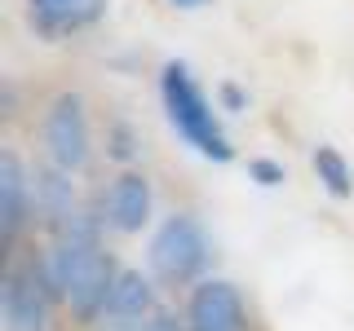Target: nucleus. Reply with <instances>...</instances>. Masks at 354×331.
Returning <instances> with one entry per match:
<instances>
[{
  "label": "nucleus",
  "instance_id": "nucleus-10",
  "mask_svg": "<svg viewBox=\"0 0 354 331\" xmlns=\"http://www.w3.org/2000/svg\"><path fill=\"white\" fill-rule=\"evenodd\" d=\"M155 296H151V283L142 279L138 270H124L111 287V301H106V314L102 318H124V323H147Z\"/></svg>",
  "mask_w": 354,
  "mask_h": 331
},
{
  "label": "nucleus",
  "instance_id": "nucleus-15",
  "mask_svg": "<svg viewBox=\"0 0 354 331\" xmlns=\"http://www.w3.org/2000/svg\"><path fill=\"white\" fill-rule=\"evenodd\" d=\"M221 102H226V110H243V106H248V97H243L239 84H221Z\"/></svg>",
  "mask_w": 354,
  "mask_h": 331
},
{
  "label": "nucleus",
  "instance_id": "nucleus-16",
  "mask_svg": "<svg viewBox=\"0 0 354 331\" xmlns=\"http://www.w3.org/2000/svg\"><path fill=\"white\" fill-rule=\"evenodd\" d=\"M111 154H115V159H129V154H133V132L124 124L115 128V146H111Z\"/></svg>",
  "mask_w": 354,
  "mask_h": 331
},
{
  "label": "nucleus",
  "instance_id": "nucleus-2",
  "mask_svg": "<svg viewBox=\"0 0 354 331\" xmlns=\"http://www.w3.org/2000/svg\"><path fill=\"white\" fill-rule=\"evenodd\" d=\"M160 88H164V110H169L173 128L182 132V137L191 141L204 159H217V163L235 159V146H230L226 132H221L213 106H208V97H204V88L191 80V71H186L182 62H169V66H164Z\"/></svg>",
  "mask_w": 354,
  "mask_h": 331
},
{
  "label": "nucleus",
  "instance_id": "nucleus-18",
  "mask_svg": "<svg viewBox=\"0 0 354 331\" xmlns=\"http://www.w3.org/2000/svg\"><path fill=\"white\" fill-rule=\"evenodd\" d=\"M169 5H177V9H199V5H208V0H169Z\"/></svg>",
  "mask_w": 354,
  "mask_h": 331
},
{
  "label": "nucleus",
  "instance_id": "nucleus-6",
  "mask_svg": "<svg viewBox=\"0 0 354 331\" xmlns=\"http://www.w3.org/2000/svg\"><path fill=\"white\" fill-rule=\"evenodd\" d=\"M186 331H243V301L235 283H199L186 309Z\"/></svg>",
  "mask_w": 354,
  "mask_h": 331
},
{
  "label": "nucleus",
  "instance_id": "nucleus-13",
  "mask_svg": "<svg viewBox=\"0 0 354 331\" xmlns=\"http://www.w3.org/2000/svg\"><path fill=\"white\" fill-rule=\"evenodd\" d=\"M248 177H252L257 185H283V181H288L283 163H274V159H248Z\"/></svg>",
  "mask_w": 354,
  "mask_h": 331
},
{
  "label": "nucleus",
  "instance_id": "nucleus-12",
  "mask_svg": "<svg viewBox=\"0 0 354 331\" xmlns=\"http://www.w3.org/2000/svg\"><path fill=\"white\" fill-rule=\"evenodd\" d=\"M315 172H319V181L328 185V194H337V199H346L354 190L350 163H346V154H341L337 146H319L315 150Z\"/></svg>",
  "mask_w": 354,
  "mask_h": 331
},
{
  "label": "nucleus",
  "instance_id": "nucleus-4",
  "mask_svg": "<svg viewBox=\"0 0 354 331\" xmlns=\"http://www.w3.org/2000/svg\"><path fill=\"white\" fill-rule=\"evenodd\" d=\"M44 150H49L53 168L75 172L88 163V119H84V102L75 93H58L44 115Z\"/></svg>",
  "mask_w": 354,
  "mask_h": 331
},
{
  "label": "nucleus",
  "instance_id": "nucleus-8",
  "mask_svg": "<svg viewBox=\"0 0 354 331\" xmlns=\"http://www.w3.org/2000/svg\"><path fill=\"white\" fill-rule=\"evenodd\" d=\"M106 9V0H31V22L44 36H66V31L88 27Z\"/></svg>",
  "mask_w": 354,
  "mask_h": 331
},
{
  "label": "nucleus",
  "instance_id": "nucleus-14",
  "mask_svg": "<svg viewBox=\"0 0 354 331\" xmlns=\"http://www.w3.org/2000/svg\"><path fill=\"white\" fill-rule=\"evenodd\" d=\"M142 331H182V323H177V314H151L147 323H142Z\"/></svg>",
  "mask_w": 354,
  "mask_h": 331
},
{
  "label": "nucleus",
  "instance_id": "nucleus-1",
  "mask_svg": "<svg viewBox=\"0 0 354 331\" xmlns=\"http://www.w3.org/2000/svg\"><path fill=\"white\" fill-rule=\"evenodd\" d=\"M44 279H49L53 296H66L71 309L93 323L97 314H106V301H111V287H115L120 274L111 270L106 252H97V239H93V225H80V221H66L62 225V243L49 252L44 261Z\"/></svg>",
  "mask_w": 354,
  "mask_h": 331
},
{
  "label": "nucleus",
  "instance_id": "nucleus-3",
  "mask_svg": "<svg viewBox=\"0 0 354 331\" xmlns=\"http://www.w3.org/2000/svg\"><path fill=\"white\" fill-rule=\"evenodd\" d=\"M204 265H208V239H204V225H199L195 217L177 212L155 230L151 270L160 274L164 283H191Z\"/></svg>",
  "mask_w": 354,
  "mask_h": 331
},
{
  "label": "nucleus",
  "instance_id": "nucleus-7",
  "mask_svg": "<svg viewBox=\"0 0 354 331\" xmlns=\"http://www.w3.org/2000/svg\"><path fill=\"white\" fill-rule=\"evenodd\" d=\"M147 217H151V181L142 172H124L106 190V225L120 234H133L147 225Z\"/></svg>",
  "mask_w": 354,
  "mask_h": 331
},
{
  "label": "nucleus",
  "instance_id": "nucleus-5",
  "mask_svg": "<svg viewBox=\"0 0 354 331\" xmlns=\"http://www.w3.org/2000/svg\"><path fill=\"white\" fill-rule=\"evenodd\" d=\"M49 279H36V270H14L0 292L5 331H49Z\"/></svg>",
  "mask_w": 354,
  "mask_h": 331
},
{
  "label": "nucleus",
  "instance_id": "nucleus-17",
  "mask_svg": "<svg viewBox=\"0 0 354 331\" xmlns=\"http://www.w3.org/2000/svg\"><path fill=\"white\" fill-rule=\"evenodd\" d=\"M97 331H142V323H124V318H102Z\"/></svg>",
  "mask_w": 354,
  "mask_h": 331
},
{
  "label": "nucleus",
  "instance_id": "nucleus-11",
  "mask_svg": "<svg viewBox=\"0 0 354 331\" xmlns=\"http://www.w3.org/2000/svg\"><path fill=\"white\" fill-rule=\"evenodd\" d=\"M71 172H62V168H53V172H40L36 177V190H40V208L49 212L53 221H71L75 217V194H71V181H66Z\"/></svg>",
  "mask_w": 354,
  "mask_h": 331
},
{
  "label": "nucleus",
  "instance_id": "nucleus-9",
  "mask_svg": "<svg viewBox=\"0 0 354 331\" xmlns=\"http://www.w3.org/2000/svg\"><path fill=\"white\" fill-rule=\"evenodd\" d=\"M22 217H27V172H22L18 154L5 150L0 154V234L5 243H14Z\"/></svg>",
  "mask_w": 354,
  "mask_h": 331
}]
</instances>
